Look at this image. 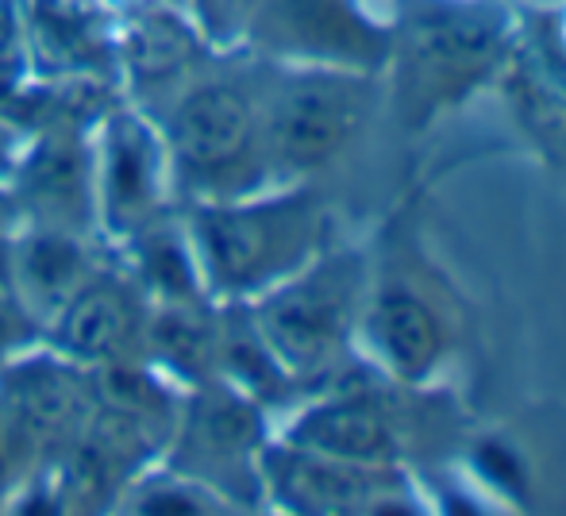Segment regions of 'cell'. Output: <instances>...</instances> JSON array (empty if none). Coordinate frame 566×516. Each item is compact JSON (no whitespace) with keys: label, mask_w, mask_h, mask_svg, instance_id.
Returning <instances> with one entry per match:
<instances>
[{"label":"cell","mask_w":566,"mask_h":516,"mask_svg":"<svg viewBox=\"0 0 566 516\" xmlns=\"http://www.w3.org/2000/svg\"><path fill=\"white\" fill-rule=\"evenodd\" d=\"M324 209L313 193L205 201L193 217V255L209 289L254 297L321 255Z\"/></svg>","instance_id":"obj_2"},{"label":"cell","mask_w":566,"mask_h":516,"mask_svg":"<svg viewBox=\"0 0 566 516\" xmlns=\"http://www.w3.org/2000/svg\"><path fill=\"white\" fill-rule=\"evenodd\" d=\"M366 339L401 382H424L448 355V324L409 285H386L366 308Z\"/></svg>","instance_id":"obj_13"},{"label":"cell","mask_w":566,"mask_h":516,"mask_svg":"<svg viewBox=\"0 0 566 516\" xmlns=\"http://www.w3.org/2000/svg\"><path fill=\"white\" fill-rule=\"evenodd\" d=\"M8 240H12V235L4 232V220H0V262H4V255H8Z\"/></svg>","instance_id":"obj_18"},{"label":"cell","mask_w":566,"mask_h":516,"mask_svg":"<svg viewBox=\"0 0 566 516\" xmlns=\"http://www.w3.org/2000/svg\"><path fill=\"white\" fill-rule=\"evenodd\" d=\"M166 150L186 181H193L197 193L209 201L254 193L270 170L259 101L228 82L197 85L178 101Z\"/></svg>","instance_id":"obj_5"},{"label":"cell","mask_w":566,"mask_h":516,"mask_svg":"<svg viewBox=\"0 0 566 516\" xmlns=\"http://www.w3.org/2000/svg\"><path fill=\"white\" fill-rule=\"evenodd\" d=\"M374 105V89L358 70L305 66L274 85L262 113V147L277 173H313L336 162L358 139Z\"/></svg>","instance_id":"obj_4"},{"label":"cell","mask_w":566,"mask_h":516,"mask_svg":"<svg viewBox=\"0 0 566 516\" xmlns=\"http://www.w3.org/2000/svg\"><path fill=\"white\" fill-rule=\"evenodd\" d=\"M389 54L397 59V113L420 128L497 74L509 59L505 15L478 0H405Z\"/></svg>","instance_id":"obj_1"},{"label":"cell","mask_w":566,"mask_h":516,"mask_svg":"<svg viewBox=\"0 0 566 516\" xmlns=\"http://www.w3.org/2000/svg\"><path fill=\"white\" fill-rule=\"evenodd\" d=\"M170 150L135 116H119L105 131L101 158H93V197L116 232H139L163 201Z\"/></svg>","instance_id":"obj_10"},{"label":"cell","mask_w":566,"mask_h":516,"mask_svg":"<svg viewBox=\"0 0 566 516\" xmlns=\"http://www.w3.org/2000/svg\"><path fill=\"white\" fill-rule=\"evenodd\" d=\"M186 440L193 459L178 463L174 471L189 474L220 497L231 474L251 471V455L259 451V417H254L251 401H243L231 389H209L189 404Z\"/></svg>","instance_id":"obj_14"},{"label":"cell","mask_w":566,"mask_h":516,"mask_svg":"<svg viewBox=\"0 0 566 516\" xmlns=\"http://www.w3.org/2000/svg\"><path fill=\"white\" fill-rule=\"evenodd\" d=\"M285 443L343 459V463L394 466L401 455V417L378 393L350 389L321 404H308L285 432Z\"/></svg>","instance_id":"obj_11"},{"label":"cell","mask_w":566,"mask_h":516,"mask_svg":"<svg viewBox=\"0 0 566 516\" xmlns=\"http://www.w3.org/2000/svg\"><path fill=\"white\" fill-rule=\"evenodd\" d=\"M28 197L39 209V224L70 228L82 232L90 224L97 197H93V158L77 143H46L39 155H31L28 166Z\"/></svg>","instance_id":"obj_15"},{"label":"cell","mask_w":566,"mask_h":516,"mask_svg":"<svg viewBox=\"0 0 566 516\" xmlns=\"http://www.w3.org/2000/svg\"><path fill=\"white\" fill-rule=\"evenodd\" d=\"M51 347L77 367L135 362L147 347V308L127 282L93 274L51 316Z\"/></svg>","instance_id":"obj_9"},{"label":"cell","mask_w":566,"mask_h":516,"mask_svg":"<svg viewBox=\"0 0 566 516\" xmlns=\"http://www.w3.org/2000/svg\"><path fill=\"white\" fill-rule=\"evenodd\" d=\"M259 478L277 494V502L301 513H378L412 509L405 482L394 466L343 463L332 455L282 443L262 451Z\"/></svg>","instance_id":"obj_8"},{"label":"cell","mask_w":566,"mask_h":516,"mask_svg":"<svg viewBox=\"0 0 566 516\" xmlns=\"http://www.w3.org/2000/svg\"><path fill=\"white\" fill-rule=\"evenodd\" d=\"M12 471H15L12 440H8V428H4V420H0V497H4L8 478H12Z\"/></svg>","instance_id":"obj_17"},{"label":"cell","mask_w":566,"mask_h":516,"mask_svg":"<svg viewBox=\"0 0 566 516\" xmlns=\"http://www.w3.org/2000/svg\"><path fill=\"white\" fill-rule=\"evenodd\" d=\"M259 43L305 66L370 70L389 59V31L374 28L350 0H259Z\"/></svg>","instance_id":"obj_7"},{"label":"cell","mask_w":566,"mask_h":516,"mask_svg":"<svg viewBox=\"0 0 566 516\" xmlns=\"http://www.w3.org/2000/svg\"><path fill=\"white\" fill-rule=\"evenodd\" d=\"M28 320H31V316L20 308V301L4 297V293H0V362L12 359V355L20 351L23 328H28Z\"/></svg>","instance_id":"obj_16"},{"label":"cell","mask_w":566,"mask_h":516,"mask_svg":"<svg viewBox=\"0 0 566 516\" xmlns=\"http://www.w3.org/2000/svg\"><path fill=\"white\" fill-rule=\"evenodd\" d=\"M363 297V262L350 255H316L305 270L259 293L251 320L266 351L293 378L332 370L347 351Z\"/></svg>","instance_id":"obj_3"},{"label":"cell","mask_w":566,"mask_h":516,"mask_svg":"<svg viewBox=\"0 0 566 516\" xmlns=\"http://www.w3.org/2000/svg\"><path fill=\"white\" fill-rule=\"evenodd\" d=\"M93 277L90 251L82 232L54 224H31L23 235L8 240L4 282L12 285V297L31 320H46Z\"/></svg>","instance_id":"obj_12"},{"label":"cell","mask_w":566,"mask_h":516,"mask_svg":"<svg viewBox=\"0 0 566 516\" xmlns=\"http://www.w3.org/2000/svg\"><path fill=\"white\" fill-rule=\"evenodd\" d=\"M97 401V382L77 362L51 355H12L0 362V420L12 440V455L70 451Z\"/></svg>","instance_id":"obj_6"}]
</instances>
